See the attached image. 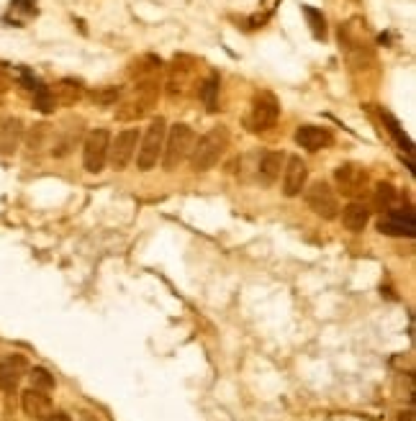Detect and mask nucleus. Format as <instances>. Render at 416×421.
I'll use <instances>...</instances> for the list:
<instances>
[{
	"instance_id": "b1692460",
	"label": "nucleus",
	"mask_w": 416,
	"mask_h": 421,
	"mask_svg": "<svg viewBox=\"0 0 416 421\" xmlns=\"http://www.w3.org/2000/svg\"><path fill=\"white\" fill-rule=\"evenodd\" d=\"M52 134V126H47V124H36L31 131H28V149L31 152H39V149H44V144H47V139H49Z\"/></svg>"
},
{
	"instance_id": "2eb2a0df",
	"label": "nucleus",
	"mask_w": 416,
	"mask_h": 421,
	"mask_svg": "<svg viewBox=\"0 0 416 421\" xmlns=\"http://www.w3.org/2000/svg\"><path fill=\"white\" fill-rule=\"evenodd\" d=\"M23 139V121L21 119H8L0 126V155H13L18 144Z\"/></svg>"
},
{
	"instance_id": "4be33fe9",
	"label": "nucleus",
	"mask_w": 416,
	"mask_h": 421,
	"mask_svg": "<svg viewBox=\"0 0 416 421\" xmlns=\"http://www.w3.org/2000/svg\"><path fill=\"white\" fill-rule=\"evenodd\" d=\"M216 98H219V78L211 75V78L201 85V100L206 103L208 111H216V105H219V100Z\"/></svg>"
},
{
	"instance_id": "423d86ee",
	"label": "nucleus",
	"mask_w": 416,
	"mask_h": 421,
	"mask_svg": "<svg viewBox=\"0 0 416 421\" xmlns=\"http://www.w3.org/2000/svg\"><path fill=\"white\" fill-rule=\"evenodd\" d=\"M306 203H309V208L314 210L316 216L326 218V221H332V218L339 216L337 193H334L332 185L324 183V180H319V183H314L306 190Z\"/></svg>"
},
{
	"instance_id": "20e7f679",
	"label": "nucleus",
	"mask_w": 416,
	"mask_h": 421,
	"mask_svg": "<svg viewBox=\"0 0 416 421\" xmlns=\"http://www.w3.org/2000/svg\"><path fill=\"white\" fill-rule=\"evenodd\" d=\"M108 149H111V134L108 129H93L85 136L83 144V165L88 172H100L108 162Z\"/></svg>"
},
{
	"instance_id": "c756f323",
	"label": "nucleus",
	"mask_w": 416,
	"mask_h": 421,
	"mask_svg": "<svg viewBox=\"0 0 416 421\" xmlns=\"http://www.w3.org/2000/svg\"><path fill=\"white\" fill-rule=\"evenodd\" d=\"M398 421H414V411H401V414H398Z\"/></svg>"
},
{
	"instance_id": "aec40b11",
	"label": "nucleus",
	"mask_w": 416,
	"mask_h": 421,
	"mask_svg": "<svg viewBox=\"0 0 416 421\" xmlns=\"http://www.w3.org/2000/svg\"><path fill=\"white\" fill-rule=\"evenodd\" d=\"M28 380H31V388L44 391V393H49L54 388V375L47 367H28Z\"/></svg>"
},
{
	"instance_id": "4468645a",
	"label": "nucleus",
	"mask_w": 416,
	"mask_h": 421,
	"mask_svg": "<svg viewBox=\"0 0 416 421\" xmlns=\"http://www.w3.org/2000/svg\"><path fill=\"white\" fill-rule=\"evenodd\" d=\"M21 408L28 419H44L52 411V398L44 391L28 388V391L21 393Z\"/></svg>"
},
{
	"instance_id": "ddd939ff",
	"label": "nucleus",
	"mask_w": 416,
	"mask_h": 421,
	"mask_svg": "<svg viewBox=\"0 0 416 421\" xmlns=\"http://www.w3.org/2000/svg\"><path fill=\"white\" fill-rule=\"evenodd\" d=\"M332 131L324 126H298L296 131V144L298 147L309 149V152H319L324 147H332Z\"/></svg>"
},
{
	"instance_id": "9b49d317",
	"label": "nucleus",
	"mask_w": 416,
	"mask_h": 421,
	"mask_svg": "<svg viewBox=\"0 0 416 421\" xmlns=\"http://www.w3.org/2000/svg\"><path fill=\"white\" fill-rule=\"evenodd\" d=\"M26 375H28V360L23 355H8L0 362V388L6 393H16Z\"/></svg>"
},
{
	"instance_id": "f257e3e1",
	"label": "nucleus",
	"mask_w": 416,
	"mask_h": 421,
	"mask_svg": "<svg viewBox=\"0 0 416 421\" xmlns=\"http://www.w3.org/2000/svg\"><path fill=\"white\" fill-rule=\"evenodd\" d=\"M226 147H229V131H226V126H213L211 131H206L196 141V147L191 152V167L196 172L211 170L224 157Z\"/></svg>"
},
{
	"instance_id": "a878e982",
	"label": "nucleus",
	"mask_w": 416,
	"mask_h": 421,
	"mask_svg": "<svg viewBox=\"0 0 416 421\" xmlns=\"http://www.w3.org/2000/svg\"><path fill=\"white\" fill-rule=\"evenodd\" d=\"M121 98V88L116 85H108V88H98V90L90 93V100L95 105H113Z\"/></svg>"
},
{
	"instance_id": "f8f14e48",
	"label": "nucleus",
	"mask_w": 416,
	"mask_h": 421,
	"mask_svg": "<svg viewBox=\"0 0 416 421\" xmlns=\"http://www.w3.org/2000/svg\"><path fill=\"white\" fill-rule=\"evenodd\" d=\"M378 229H381V234H388V237H414V213L388 208V213L381 216V221H378Z\"/></svg>"
},
{
	"instance_id": "1a4fd4ad",
	"label": "nucleus",
	"mask_w": 416,
	"mask_h": 421,
	"mask_svg": "<svg viewBox=\"0 0 416 421\" xmlns=\"http://www.w3.org/2000/svg\"><path fill=\"white\" fill-rule=\"evenodd\" d=\"M136 144H139V131L136 129H124L121 134H116V139L111 141V149H108V160H111L113 170L126 167L136 152Z\"/></svg>"
},
{
	"instance_id": "9d476101",
	"label": "nucleus",
	"mask_w": 416,
	"mask_h": 421,
	"mask_svg": "<svg viewBox=\"0 0 416 421\" xmlns=\"http://www.w3.org/2000/svg\"><path fill=\"white\" fill-rule=\"evenodd\" d=\"M306 180H309V167L301 157H288L285 165H283V196L296 198L301 196V190L306 188Z\"/></svg>"
},
{
	"instance_id": "5701e85b",
	"label": "nucleus",
	"mask_w": 416,
	"mask_h": 421,
	"mask_svg": "<svg viewBox=\"0 0 416 421\" xmlns=\"http://www.w3.org/2000/svg\"><path fill=\"white\" fill-rule=\"evenodd\" d=\"M381 119L386 121V126H388L391 136H393V139L398 141V144H401V147H406V152H411V149H414V144H411V139H409V136H406V134L401 131V126H398V121H396L388 111H381Z\"/></svg>"
},
{
	"instance_id": "c85d7f7f",
	"label": "nucleus",
	"mask_w": 416,
	"mask_h": 421,
	"mask_svg": "<svg viewBox=\"0 0 416 421\" xmlns=\"http://www.w3.org/2000/svg\"><path fill=\"white\" fill-rule=\"evenodd\" d=\"M39 421H72V419H70V414H64V411H49V414Z\"/></svg>"
},
{
	"instance_id": "bb28decb",
	"label": "nucleus",
	"mask_w": 416,
	"mask_h": 421,
	"mask_svg": "<svg viewBox=\"0 0 416 421\" xmlns=\"http://www.w3.org/2000/svg\"><path fill=\"white\" fill-rule=\"evenodd\" d=\"M396 198H398V193H396L393 185L381 183V185H378V188H375V206H378V208L388 210L391 206L396 203Z\"/></svg>"
},
{
	"instance_id": "f3484780",
	"label": "nucleus",
	"mask_w": 416,
	"mask_h": 421,
	"mask_svg": "<svg viewBox=\"0 0 416 421\" xmlns=\"http://www.w3.org/2000/svg\"><path fill=\"white\" fill-rule=\"evenodd\" d=\"M285 165V155L283 152H265L260 160V167H257V175L265 185H273L280 177V170Z\"/></svg>"
},
{
	"instance_id": "f03ea898",
	"label": "nucleus",
	"mask_w": 416,
	"mask_h": 421,
	"mask_svg": "<svg viewBox=\"0 0 416 421\" xmlns=\"http://www.w3.org/2000/svg\"><path fill=\"white\" fill-rule=\"evenodd\" d=\"M196 147V131L188 124H175L165 134V147H162V165L165 170H175L183 160H188Z\"/></svg>"
},
{
	"instance_id": "6ab92c4d",
	"label": "nucleus",
	"mask_w": 416,
	"mask_h": 421,
	"mask_svg": "<svg viewBox=\"0 0 416 421\" xmlns=\"http://www.w3.org/2000/svg\"><path fill=\"white\" fill-rule=\"evenodd\" d=\"M52 93H57V98L62 103H75V100L83 98V85L78 80H62Z\"/></svg>"
},
{
	"instance_id": "dca6fc26",
	"label": "nucleus",
	"mask_w": 416,
	"mask_h": 421,
	"mask_svg": "<svg viewBox=\"0 0 416 421\" xmlns=\"http://www.w3.org/2000/svg\"><path fill=\"white\" fill-rule=\"evenodd\" d=\"M367 221H370V208H367L365 203H360V201H352V203H347L345 208H342V224H345L350 232L360 234L367 226Z\"/></svg>"
},
{
	"instance_id": "393cba45",
	"label": "nucleus",
	"mask_w": 416,
	"mask_h": 421,
	"mask_svg": "<svg viewBox=\"0 0 416 421\" xmlns=\"http://www.w3.org/2000/svg\"><path fill=\"white\" fill-rule=\"evenodd\" d=\"M34 105L39 108L42 113H52L54 111V105H57V98H54V93L49 90V88H44V85H39L34 90Z\"/></svg>"
},
{
	"instance_id": "a211bd4d",
	"label": "nucleus",
	"mask_w": 416,
	"mask_h": 421,
	"mask_svg": "<svg viewBox=\"0 0 416 421\" xmlns=\"http://www.w3.org/2000/svg\"><path fill=\"white\" fill-rule=\"evenodd\" d=\"M80 134H83V129L75 126V129H67V131H59L54 136V144H52V157H64L70 155L72 149H75V144L80 141Z\"/></svg>"
},
{
	"instance_id": "cd10ccee",
	"label": "nucleus",
	"mask_w": 416,
	"mask_h": 421,
	"mask_svg": "<svg viewBox=\"0 0 416 421\" xmlns=\"http://www.w3.org/2000/svg\"><path fill=\"white\" fill-rule=\"evenodd\" d=\"M11 8H13V11H26L28 16H34L36 13V0H13Z\"/></svg>"
},
{
	"instance_id": "7ed1b4c3",
	"label": "nucleus",
	"mask_w": 416,
	"mask_h": 421,
	"mask_svg": "<svg viewBox=\"0 0 416 421\" xmlns=\"http://www.w3.org/2000/svg\"><path fill=\"white\" fill-rule=\"evenodd\" d=\"M157 95H160V85L155 80H144L134 88V98H129L121 103V108L116 111V119L119 121H134L141 119L144 113L157 103Z\"/></svg>"
},
{
	"instance_id": "39448f33",
	"label": "nucleus",
	"mask_w": 416,
	"mask_h": 421,
	"mask_svg": "<svg viewBox=\"0 0 416 421\" xmlns=\"http://www.w3.org/2000/svg\"><path fill=\"white\" fill-rule=\"evenodd\" d=\"M165 126H167L165 119H155L147 126V134H144V139H141L139 155H136L139 170H152L157 165V160H160L162 147H165V134H167Z\"/></svg>"
},
{
	"instance_id": "412c9836",
	"label": "nucleus",
	"mask_w": 416,
	"mask_h": 421,
	"mask_svg": "<svg viewBox=\"0 0 416 421\" xmlns=\"http://www.w3.org/2000/svg\"><path fill=\"white\" fill-rule=\"evenodd\" d=\"M301 11H304L306 21L311 26V34L316 36V39H326V21L324 16H321V11H316V8L311 6H301Z\"/></svg>"
},
{
	"instance_id": "6e6552de",
	"label": "nucleus",
	"mask_w": 416,
	"mask_h": 421,
	"mask_svg": "<svg viewBox=\"0 0 416 421\" xmlns=\"http://www.w3.org/2000/svg\"><path fill=\"white\" fill-rule=\"evenodd\" d=\"M334 180H337L339 190H342L345 196H350V198L360 196L362 190L367 188V183H370V177H367V170L362 167V165H357V162H347V165H339V167L334 170Z\"/></svg>"
},
{
	"instance_id": "0eeeda50",
	"label": "nucleus",
	"mask_w": 416,
	"mask_h": 421,
	"mask_svg": "<svg viewBox=\"0 0 416 421\" xmlns=\"http://www.w3.org/2000/svg\"><path fill=\"white\" fill-rule=\"evenodd\" d=\"M278 116H280V105L278 100L270 95V93H262L252 100V108H249V119L247 124L252 126V131H265V129L275 126Z\"/></svg>"
}]
</instances>
